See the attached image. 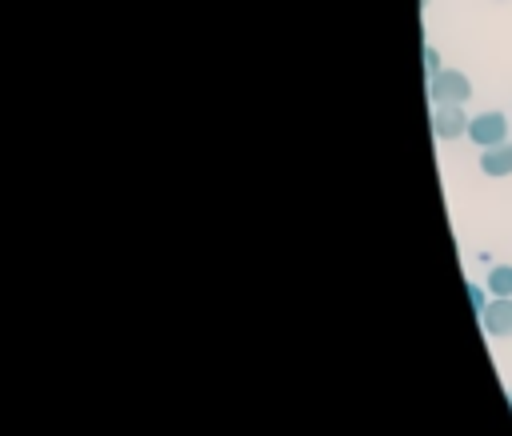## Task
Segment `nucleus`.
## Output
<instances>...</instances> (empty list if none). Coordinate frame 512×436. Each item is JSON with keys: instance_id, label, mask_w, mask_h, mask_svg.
Returning a JSON list of instances; mask_svg holds the SVG:
<instances>
[{"instance_id": "1", "label": "nucleus", "mask_w": 512, "mask_h": 436, "mask_svg": "<svg viewBox=\"0 0 512 436\" xmlns=\"http://www.w3.org/2000/svg\"><path fill=\"white\" fill-rule=\"evenodd\" d=\"M428 100L432 104H468L472 100V80L456 68H440L436 76H428Z\"/></svg>"}, {"instance_id": "2", "label": "nucleus", "mask_w": 512, "mask_h": 436, "mask_svg": "<svg viewBox=\"0 0 512 436\" xmlns=\"http://www.w3.org/2000/svg\"><path fill=\"white\" fill-rule=\"evenodd\" d=\"M468 140L476 144V148H492V144H504L508 140V116L504 112H476L472 120H468Z\"/></svg>"}, {"instance_id": "3", "label": "nucleus", "mask_w": 512, "mask_h": 436, "mask_svg": "<svg viewBox=\"0 0 512 436\" xmlns=\"http://www.w3.org/2000/svg\"><path fill=\"white\" fill-rule=\"evenodd\" d=\"M468 120H472V116H464V104H436V108H432V136H436V140L468 136Z\"/></svg>"}, {"instance_id": "4", "label": "nucleus", "mask_w": 512, "mask_h": 436, "mask_svg": "<svg viewBox=\"0 0 512 436\" xmlns=\"http://www.w3.org/2000/svg\"><path fill=\"white\" fill-rule=\"evenodd\" d=\"M480 324H484L488 336L508 340L512 336V296H492L484 304V312H480Z\"/></svg>"}, {"instance_id": "5", "label": "nucleus", "mask_w": 512, "mask_h": 436, "mask_svg": "<svg viewBox=\"0 0 512 436\" xmlns=\"http://www.w3.org/2000/svg\"><path fill=\"white\" fill-rule=\"evenodd\" d=\"M480 172L492 176V180L512 176V140L492 144V148H480Z\"/></svg>"}, {"instance_id": "6", "label": "nucleus", "mask_w": 512, "mask_h": 436, "mask_svg": "<svg viewBox=\"0 0 512 436\" xmlns=\"http://www.w3.org/2000/svg\"><path fill=\"white\" fill-rule=\"evenodd\" d=\"M484 288H488V296H512V264H492Z\"/></svg>"}, {"instance_id": "7", "label": "nucleus", "mask_w": 512, "mask_h": 436, "mask_svg": "<svg viewBox=\"0 0 512 436\" xmlns=\"http://www.w3.org/2000/svg\"><path fill=\"white\" fill-rule=\"evenodd\" d=\"M468 288V300H472V308H476V316L484 312V304H488V288H480V284H464Z\"/></svg>"}, {"instance_id": "8", "label": "nucleus", "mask_w": 512, "mask_h": 436, "mask_svg": "<svg viewBox=\"0 0 512 436\" xmlns=\"http://www.w3.org/2000/svg\"><path fill=\"white\" fill-rule=\"evenodd\" d=\"M424 68H428V76H436V72H440V52H436L432 44L424 48Z\"/></svg>"}, {"instance_id": "9", "label": "nucleus", "mask_w": 512, "mask_h": 436, "mask_svg": "<svg viewBox=\"0 0 512 436\" xmlns=\"http://www.w3.org/2000/svg\"><path fill=\"white\" fill-rule=\"evenodd\" d=\"M508 404H512V392H508Z\"/></svg>"}]
</instances>
